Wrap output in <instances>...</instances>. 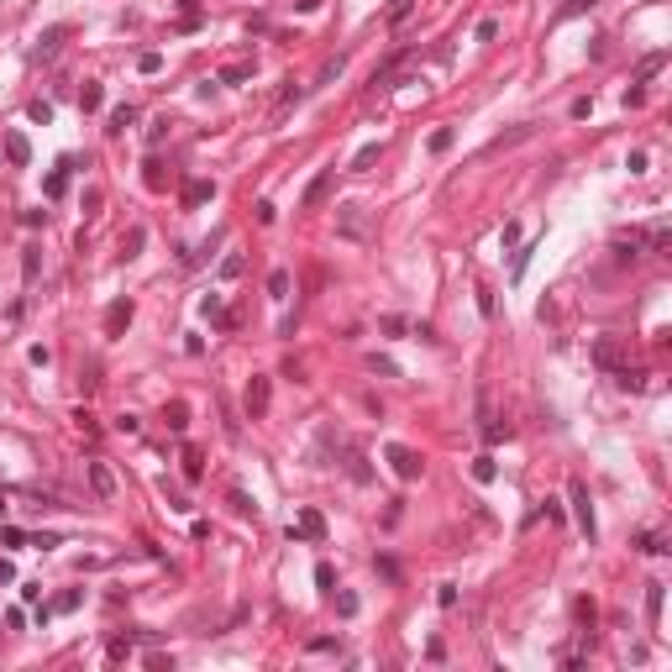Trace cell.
Here are the masks:
<instances>
[{
  "label": "cell",
  "instance_id": "6da1fadb",
  "mask_svg": "<svg viewBox=\"0 0 672 672\" xmlns=\"http://www.w3.org/2000/svg\"><path fill=\"white\" fill-rule=\"evenodd\" d=\"M336 231L352 236V242H373V221H368L363 205H342V211H336Z\"/></svg>",
  "mask_w": 672,
  "mask_h": 672
},
{
  "label": "cell",
  "instance_id": "7a4b0ae2",
  "mask_svg": "<svg viewBox=\"0 0 672 672\" xmlns=\"http://www.w3.org/2000/svg\"><path fill=\"white\" fill-rule=\"evenodd\" d=\"M384 457H389V468H394V478H400V484H415V478H420V468H425V462L415 457L410 447H400V441H394V447H384Z\"/></svg>",
  "mask_w": 672,
  "mask_h": 672
},
{
  "label": "cell",
  "instance_id": "3957f363",
  "mask_svg": "<svg viewBox=\"0 0 672 672\" xmlns=\"http://www.w3.org/2000/svg\"><path fill=\"white\" fill-rule=\"evenodd\" d=\"M289 541H326V515L320 509H300L289 525Z\"/></svg>",
  "mask_w": 672,
  "mask_h": 672
},
{
  "label": "cell",
  "instance_id": "277c9868",
  "mask_svg": "<svg viewBox=\"0 0 672 672\" xmlns=\"http://www.w3.org/2000/svg\"><path fill=\"white\" fill-rule=\"evenodd\" d=\"M573 509H578V531L593 541L599 525H593V499H589V484H583V478H573Z\"/></svg>",
  "mask_w": 672,
  "mask_h": 672
},
{
  "label": "cell",
  "instance_id": "5b68a950",
  "mask_svg": "<svg viewBox=\"0 0 672 672\" xmlns=\"http://www.w3.org/2000/svg\"><path fill=\"white\" fill-rule=\"evenodd\" d=\"M268 400H273V384L263 373H252V384H247V420H263V415H268Z\"/></svg>",
  "mask_w": 672,
  "mask_h": 672
},
{
  "label": "cell",
  "instance_id": "8992f818",
  "mask_svg": "<svg viewBox=\"0 0 672 672\" xmlns=\"http://www.w3.org/2000/svg\"><path fill=\"white\" fill-rule=\"evenodd\" d=\"M331 184H336V168H320V174H315V179L305 184V195H300V205H305V211H315V205H326Z\"/></svg>",
  "mask_w": 672,
  "mask_h": 672
},
{
  "label": "cell",
  "instance_id": "52a82bcc",
  "mask_svg": "<svg viewBox=\"0 0 672 672\" xmlns=\"http://www.w3.org/2000/svg\"><path fill=\"white\" fill-rule=\"evenodd\" d=\"M593 363L599 368H625V342H620V336H599V342H593Z\"/></svg>",
  "mask_w": 672,
  "mask_h": 672
},
{
  "label": "cell",
  "instance_id": "ba28073f",
  "mask_svg": "<svg viewBox=\"0 0 672 672\" xmlns=\"http://www.w3.org/2000/svg\"><path fill=\"white\" fill-rule=\"evenodd\" d=\"M63 37H69V26H47L42 37H37V47H32V58L42 63V58H58V47H63Z\"/></svg>",
  "mask_w": 672,
  "mask_h": 672
},
{
  "label": "cell",
  "instance_id": "9c48e42d",
  "mask_svg": "<svg viewBox=\"0 0 672 672\" xmlns=\"http://www.w3.org/2000/svg\"><path fill=\"white\" fill-rule=\"evenodd\" d=\"M179 200H184V211H195V205L215 200V184H211V179H189V184H184V195H179Z\"/></svg>",
  "mask_w": 672,
  "mask_h": 672
},
{
  "label": "cell",
  "instance_id": "30bf717a",
  "mask_svg": "<svg viewBox=\"0 0 672 672\" xmlns=\"http://www.w3.org/2000/svg\"><path fill=\"white\" fill-rule=\"evenodd\" d=\"M126 326H131V300H116V305L106 310V336H121Z\"/></svg>",
  "mask_w": 672,
  "mask_h": 672
},
{
  "label": "cell",
  "instance_id": "8fae6325",
  "mask_svg": "<svg viewBox=\"0 0 672 672\" xmlns=\"http://www.w3.org/2000/svg\"><path fill=\"white\" fill-rule=\"evenodd\" d=\"M90 489H95V499H110V494H116V478H110L106 462H90Z\"/></svg>",
  "mask_w": 672,
  "mask_h": 672
},
{
  "label": "cell",
  "instance_id": "7c38bea8",
  "mask_svg": "<svg viewBox=\"0 0 672 672\" xmlns=\"http://www.w3.org/2000/svg\"><path fill=\"white\" fill-rule=\"evenodd\" d=\"M200 315H205V320H215V326H236V315L221 305V295H205V300H200Z\"/></svg>",
  "mask_w": 672,
  "mask_h": 672
},
{
  "label": "cell",
  "instance_id": "4fadbf2b",
  "mask_svg": "<svg viewBox=\"0 0 672 672\" xmlns=\"http://www.w3.org/2000/svg\"><path fill=\"white\" fill-rule=\"evenodd\" d=\"M6 158H11V163H16V168H22V163H26V158H32V142H26V137H22V131H6Z\"/></svg>",
  "mask_w": 672,
  "mask_h": 672
},
{
  "label": "cell",
  "instance_id": "5bb4252c",
  "mask_svg": "<svg viewBox=\"0 0 672 672\" xmlns=\"http://www.w3.org/2000/svg\"><path fill=\"white\" fill-rule=\"evenodd\" d=\"M69 168H74V158H63V163L47 174V200H58L63 189H69Z\"/></svg>",
  "mask_w": 672,
  "mask_h": 672
},
{
  "label": "cell",
  "instance_id": "9a60e30c",
  "mask_svg": "<svg viewBox=\"0 0 672 672\" xmlns=\"http://www.w3.org/2000/svg\"><path fill=\"white\" fill-rule=\"evenodd\" d=\"M614 384H620V389H630V394H641V389H646V373H641V368H614Z\"/></svg>",
  "mask_w": 672,
  "mask_h": 672
},
{
  "label": "cell",
  "instance_id": "2e32d148",
  "mask_svg": "<svg viewBox=\"0 0 672 672\" xmlns=\"http://www.w3.org/2000/svg\"><path fill=\"white\" fill-rule=\"evenodd\" d=\"M384 158V142H368V147H357V158H352V174H368V168Z\"/></svg>",
  "mask_w": 672,
  "mask_h": 672
},
{
  "label": "cell",
  "instance_id": "e0dca14e",
  "mask_svg": "<svg viewBox=\"0 0 672 672\" xmlns=\"http://www.w3.org/2000/svg\"><path fill=\"white\" fill-rule=\"evenodd\" d=\"M494 478H499V462L489 457V452H484V457H473V484H494Z\"/></svg>",
  "mask_w": 672,
  "mask_h": 672
},
{
  "label": "cell",
  "instance_id": "ac0fdd59",
  "mask_svg": "<svg viewBox=\"0 0 672 672\" xmlns=\"http://www.w3.org/2000/svg\"><path fill=\"white\" fill-rule=\"evenodd\" d=\"M100 106H106V84H84V90H79V110H100Z\"/></svg>",
  "mask_w": 672,
  "mask_h": 672
},
{
  "label": "cell",
  "instance_id": "d6986e66",
  "mask_svg": "<svg viewBox=\"0 0 672 672\" xmlns=\"http://www.w3.org/2000/svg\"><path fill=\"white\" fill-rule=\"evenodd\" d=\"M247 79H252V63H226L215 74V84H247Z\"/></svg>",
  "mask_w": 672,
  "mask_h": 672
},
{
  "label": "cell",
  "instance_id": "ffe728a7",
  "mask_svg": "<svg viewBox=\"0 0 672 672\" xmlns=\"http://www.w3.org/2000/svg\"><path fill=\"white\" fill-rule=\"evenodd\" d=\"M131 121H137V106H116V110H110V126H106V131H110V137H121Z\"/></svg>",
  "mask_w": 672,
  "mask_h": 672
},
{
  "label": "cell",
  "instance_id": "44dd1931",
  "mask_svg": "<svg viewBox=\"0 0 672 672\" xmlns=\"http://www.w3.org/2000/svg\"><path fill=\"white\" fill-rule=\"evenodd\" d=\"M163 420H168V431H184V425H189V404H184V400L163 404Z\"/></svg>",
  "mask_w": 672,
  "mask_h": 672
},
{
  "label": "cell",
  "instance_id": "7402d4cb",
  "mask_svg": "<svg viewBox=\"0 0 672 672\" xmlns=\"http://www.w3.org/2000/svg\"><path fill=\"white\" fill-rule=\"evenodd\" d=\"M184 478H189V484H200V478H205V457L195 447H184Z\"/></svg>",
  "mask_w": 672,
  "mask_h": 672
},
{
  "label": "cell",
  "instance_id": "603a6c76",
  "mask_svg": "<svg viewBox=\"0 0 672 672\" xmlns=\"http://www.w3.org/2000/svg\"><path fill=\"white\" fill-rule=\"evenodd\" d=\"M179 26H184V32L200 26V0H179Z\"/></svg>",
  "mask_w": 672,
  "mask_h": 672
},
{
  "label": "cell",
  "instance_id": "cb8c5ba5",
  "mask_svg": "<svg viewBox=\"0 0 672 672\" xmlns=\"http://www.w3.org/2000/svg\"><path fill=\"white\" fill-rule=\"evenodd\" d=\"M662 63H667V53H646V58H641V69H636V84H646L651 74H662Z\"/></svg>",
  "mask_w": 672,
  "mask_h": 672
},
{
  "label": "cell",
  "instance_id": "d4e9b609",
  "mask_svg": "<svg viewBox=\"0 0 672 672\" xmlns=\"http://www.w3.org/2000/svg\"><path fill=\"white\" fill-rule=\"evenodd\" d=\"M37 273H42V252L26 247V252H22V279H26V284H37Z\"/></svg>",
  "mask_w": 672,
  "mask_h": 672
},
{
  "label": "cell",
  "instance_id": "484cf974",
  "mask_svg": "<svg viewBox=\"0 0 672 672\" xmlns=\"http://www.w3.org/2000/svg\"><path fill=\"white\" fill-rule=\"evenodd\" d=\"M646 620L651 625L662 620V583H646Z\"/></svg>",
  "mask_w": 672,
  "mask_h": 672
},
{
  "label": "cell",
  "instance_id": "4316f807",
  "mask_svg": "<svg viewBox=\"0 0 672 672\" xmlns=\"http://www.w3.org/2000/svg\"><path fill=\"white\" fill-rule=\"evenodd\" d=\"M268 295H273V300H289V273H284V268L268 273Z\"/></svg>",
  "mask_w": 672,
  "mask_h": 672
},
{
  "label": "cell",
  "instance_id": "83f0119b",
  "mask_svg": "<svg viewBox=\"0 0 672 672\" xmlns=\"http://www.w3.org/2000/svg\"><path fill=\"white\" fill-rule=\"evenodd\" d=\"M531 131H536V126H515V131H505V137H494V142H489V153H499V147H509V142H525Z\"/></svg>",
  "mask_w": 672,
  "mask_h": 672
},
{
  "label": "cell",
  "instance_id": "f1b7e54d",
  "mask_svg": "<svg viewBox=\"0 0 672 672\" xmlns=\"http://www.w3.org/2000/svg\"><path fill=\"white\" fill-rule=\"evenodd\" d=\"M331 593H336V589H331ZM357 609H363V604H357V593H347V589L336 593V614H342V620H352Z\"/></svg>",
  "mask_w": 672,
  "mask_h": 672
},
{
  "label": "cell",
  "instance_id": "f546056e",
  "mask_svg": "<svg viewBox=\"0 0 672 672\" xmlns=\"http://www.w3.org/2000/svg\"><path fill=\"white\" fill-rule=\"evenodd\" d=\"M452 142H457V131H452V126H436V131H431V153H447Z\"/></svg>",
  "mask_w": 672,
  "mask_h": 672
},
{
  "label": "cell",
  "instance_id": "4dcf8cb0",
  "mask_svg": "<svg viewBox=\"0 0 672 672\" xmlns=\"http://www.w3.org/2000/svg\"><path fill=\"white\" fill-rule=\"evenodd\" d=\"M242 268H247L242 252H226V258H221V279H242Z\"/></svg>",
  "mask_w": 672,
  "mask_h": 672
},
{
  "label": "cell",
  "instance_id": "1f68e13d",
  "mask_svg": "<svg viewBox=\"0 0 672 672\" xmlns=\"http://www.w3.org/2000/svg\"><path fill=\"white\" fill-rule=\"evenodd\" d=\"M106 657H110V662H126V657H131V636H116V641L106 646Z\"/></svg>",
  "mask_w": 672,
  "mask_h": 672
},
{
  "label": "cell",
  "instance_id": "d6a6232c",
  "mask_svg": "<svg viewBox=\"0 0 672 672\" xmlns=\"http://www.w3.org/2000/svg\"><path fill=\"white\" fill-rule=\"evenodd\" d=\"M142 242H147V231H142V226H131V231H126V242H121V252H126V258H137V247H142Z\"/></svg>",
  "mask_w": 672,
  "mask_h": 672
},
{
  "label": "cell",
  "instance_id": "836d02e7",
  "mask_svg": "<svg viewBox=\"0 0 672 672\" xmlns=\"http://www.w3.org/2000/svg\"><path fill=\"white\" fill-rule=\"evenodd\" d=\"M79 599H84V593H79V589H69V593H58V599H53V609L69 614V609H79Z\"/></svg>",
  "mask_w": 672,
  "mask_h": 672
},
{
  "label": "cell",
  "instance_id": "e575fe53",
  "mask_svg": "<svg viewBox=\"0 0 672 672\" xmlns=\"http://www.w3.org/2000/svg\"><path fill=\"white\" fill-rule=\"evenodd\" d=\"M347 473H352L357 484H368V468H363V452H347Z\"/></svg>",
  "mask_w": 672,
  "mask_h": 672
},
{
  "label": "cell",
  "instance_id": "d590c367",
  "mask_svg": "<svg viewBox=\"0 0 672 672\" xmlns=\"http://www.w3.org/2000/svg\"><path fill=\"white\" fill-rule=\"evenodd\" d=\"M368 368H373V373H384V378H400V368H394V363H389V357H378V352H373V357H368Z\"/></svg>",
  "mask_w": 672,
  "mask_h": 672
},
{
  "label": "cell",
  "instance_id": "8d00e7d4",
  "mask_svg": "<svg viewBox=\"0 0 672 672\" xmlns=\"http://www.w3.org/2000/svg\"><path fill=\"white\" fill-rule=\"evenodd\" d=\"M26 116H32V121H42V126H47V121H53V106H47V100H32V106H26Z\"/></svg>",
  "mask_w": 672,
  "mask_h": 672
},
{
  "label": "cell",
  "instance_id": "74e56055",
  "mask_svg": "<svg viewBox=\"0 0 672 672\" xmlns=\"http://www.w3.org/2000/svg\"><path fill=\"white\" fill-rule=\"evenodd\" d=\"M589 6H599V0H567V6H562V11H557V16H562V22H567V16H583V11H589Z\"/></svg>",
  "mask_w": 672,
  "mask_h": 672
},
{
  "label": "cell",
  "instance_id": "f35d334b",
  "mask_svg": "<svg viewBox=\"0 0 672 672\" xmlns=\"http://www.w3.org/2000/svg\"><path fill=\"white\" fill-rule=\"evenodd\" d=\"M137 69H142V74H158V69H163V53H142Z\"/></svg>",
  "mask_w": 672,
  "mask_h": 672
},
{
  "label": "cell",
  "instance_id": "ab89813d",
  "mask_svg": "<svg viewBox=\"0 0 672 672\" xmlns=\"http://www.w3.org/2000/svg\"><path fill=\"white\" fill-rule=\"evenodd\" d=\"M494 37H499V22H494V16H484V22H478V42H494Z\"/></svg>",
  "mask_w": 672,
  "mask_h": 672
},
{
  "label": "cell",
  "instance_id": "60d3db41",
  "mask_svg": "<svg viewBox=\"0 0 672 672\" xmlns=\"http://www.w3.org/2000/svg\"><path fill=\"white\" fill-rule=\"evenodd\" d=\"M636 546H641V552H651V557H662V552H667V541H662V536H641Z\"/></svg>",
  "mask_w": 672,
  "mask_h": 672
},
{
  "label": "cell",
  "instance_id": "b9f144b4",
  "mask_svg": "<svg viewBox=\"0 0 672 672\" xmlns=\"http://www.w3.org/2000/svg\"><path fill=\"white\" fill-rule=\"evenodd\" d=\"M331 583H336V573H331V562H320V567H315V589L331 593Z\"/></svg>",
  "mask_w": 672,
  "mask_h": 672
},
{
  "label": "cell",
  "instance_id": "7bdbcfd3",
  "mask_svg": "<svg viewBox=\"0 0 672 672\" xmlns=\"http://www.w3.org/2000/svg\"><path fill=\"white\" fill-rule=\"evenodd\" d=\"M116 431H121V436H137V431H142V420H137V415H121V420H116Z\"/></svg>",
  "mask_w": 672,
  "mask_h": 672
},
{
  "label": "cell",
  "instance_id": "ee69618b",
  "mask_svg": "<svg viewBox=\"0 0 672 672\" xmlns=\"http://www.w3.org/2000/svg\"><path fill=\"white\" fill-rule=\"evenodd\" d=\"M231 509H236V515H252V499L242 494V489H231Z\"/></svg>",
  "mask_w": 672,
  "mask_h": 672
},
{
  "label": "cell",
  "instance_id": "f6af8a7d",
  "mask_svg": "<svg viewBox=\"0 0 672 672\" xmlns=\"http://www.w3.org/2000/svg\"><path fill=\"white\" fill-rule=\"evenodd\" d=\"M436 604H441V609H452V604H457V589H452V583H441V589H436Z\"/></svg>",
  "mask_w": 672,
  "mask_h": 672
},
{
  "label": "cell",
  "instance_id": "bcb514c9",
  "mask_svg": "<svg viewBox=\"0 0 672 672\" xmlns=\"http://www.w3.org/2000/svg\"><path fill=\"white\" fill-rule=\"evenodd\" d=\"M147 189H163V163H147Z\"/></svg>",
  "mask_w": 672,
  "mask_h": 672
},
{
  "label": "cell",
  "instance_id": "7dc6e473",
  "mask_svg": "<svg viewBox=\"0 0 672 672\" xmlns=\"http://www.w3.org/2000/svg\"><path fill=\"white\" fill-rule=\"evenodd\" d=\"M273 215H279V211H273V200H258V221H263V226H273Z\"/></svg>",
  "mask_w": 672,
  "mask_h": 672
},
{
  "label": "cell",
  "instance_id": "c3c4849f",
  "mask_svg": "<svg viewBox=\"0 0 672 672\" xmlns=\"http://www.w3.org/2000/svg\"><path fill=\"white\" fill-rule=\"evenodd\" d=\"M0 583H16V567L6 562V557H0Z\"/></svg>",
  "mask_w": 672,
  "mask_h": 672
},
{
  "label": "cell",
  "instance_id": "681fc988",
  "mask_svg": "<svg viewBox=\"0 0 672 672\" xmlns=\"http://www.w3.org/2000/svg\"><path fill=\"white\" fill-rule=\"evenodd\" d=\"M0 515H6V499H0Z\"/></svg>",
  "mask_w": 672,
  "mask_h": 672
}]
</instances>
